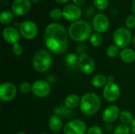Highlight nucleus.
<instances>
[{
  "instance_id": "1",
  "label": "nucleus",
  "mask_w": 135,
  "mask_h": 134,
  "mask_svg": "<svg viewBox=\"0 0 135 134\" xmlns=\"http://www.w3.org/2000/svg\"><path fill=\"white\" fill-rule=\"evenodd\" d=\"M69 34L59 23L49 24L44 31V39L47 48L55 54H63L69 48Z\"/></svg>"
},
{
  "instance_id": "2",
  "label": "nucleus",
  "mask_w": 135,
  "mask_h": 134,
  "mask_svg": "<svg viewBox=\"0 0 135 134\" xmlns=\"http://www.w3.org/2000/svg\"><path fill=\"white\" fill-rule=\"evenodd\" d=\"M68 34L72 40L76 42H84L88 39H90L93 35V27L88 21L78 20L70 25Z\"/></svg>"
},
{
  "instance_id": "3",
  "label": "nucleus",
  "mask_w": 135,
  "mask_h": 134,
  "mask_svg": "<svg viewBox=\"0 0 135 134\" xmlns=\"http://www.w3.org/2000/svg\"><path fill=\"white\" fill-rule=\"evenodd\" d=\"M100 98L94 92H87L81 97L80 111L85 115L92 116L97 114L100 109Z\"/></svg>"
},
{
  "instance_id": "4",
  "label": "nucleus",
  "mask_w": 135,
  "mask_h": 134,
  "mask_svg": "<svg viewBox=\"0 0 135 134\" xmlns=\"http://www.w3.org/2000/svg\"><path fill=\"white\" fill-rule=\"evenodd\" d=\"M52 63V57L51 53L44 49L37 51L32 58V66L39 73L47 71Z\"/></svg>"
},
{
  "instance_id": "5",
  "label": "nucleus",
  "mask_w": 135,
  "mask_h": 134,
  "mask_svg": "<svg viewBox=\"0 0 135 134\" xmlns=\"http://www.w3.org/2000/svg\"><path fill=\"white\" fill-rule=\"evenodd\" d=\"M113 40L117 47L124 49L132 42V34L127 28H119L114 32Z\"/></svg>"
},
{
  "instance_id": "6",
  "label": "nucleus",
  "mask_w": 135,
  "mask_h": 134,
  "mask_svg": "<svg viewBox=\"0 0 135 134\" xmlns=\"http://www.w3.org/2000/svg\"><path fill=\"white\" fill-rule=\"evenodd\" d=\"M87 131L85 122L81 119H72L67 122L63 127L65 134H86Z\"/></svg>"
},
{
  "instance_id": "7",
  "label": "nucleus",
  "mask_w": 135,
  "mask_h": 134,
  "mask_svg": "<svg viewBox=\"0 0 135 134\" xmlns=\"http://www.w3.org/2000/svg\"><path fill=\"white\" fill-rule=\"evenodd\" d=\"M121 94L119 86L115 81H108L103 89V96L104 100L109 103L116 101Z\"/></svg>"
},
{
  "instance_id": "8",
  "label": "nucleus",
  "mask_w": 135,
  "mask_h": 134,
  "mask_svg": "<svg viewBox=\"0 0 135 134\" xmlns=\"http://www.w3.org/2000/svg\"><path fill=\"white\" fill-rule=\"evenodd\" d=\"M21 36L27 39H33L38 35V27L32 21H25L19 25Z\"/></svg>"
},
{
  "instance_id": "9",
  "label": "nucleus",
  "mask_w": 135,
  "mask_h": 134,
  "mask_svg": "<svg viewBox=\"0 0 135 134\" xmlns=\"http://www.w3.org/2000/svg\"><path fill=\"white\" fill-rule=\"evenodd\" d=\"M78 69L85 74H92L96 69L95 61L89 54L86 53L79 54Z\"/></svg>"
},
{
  "instance_id": "10",
  "label": "nucleus",
  "mask_w": 135,
  "mask_h": 134,
  "mask_svg": "<svg viewBox=\"0 0 135 134\" xmlns=\"http://www.w3.org/2000/svg\"><path fill=\"white\" fill-rule=\"evenodd\" d=\"M51 91V85L47 81L37 80L32 85V92L38 98H45L48 96Z\"/></svg>"
},
{
  "instance_id": "11",
  "label": "nucleus",
  "mask_w": 135,
  "mask_h": 134,
  "mask_svg": "<svg viewBox=\"0 0 135 134\" xmlns=\"http://www.w3.org/2000/svg\"><path fill=\"white\" fill-rule=\"evenodd\" d=\"M92 26L93 29L101 34L107 32L110 26V21L108 17L104 13H98L95 15L93 18Z\"/></svg>"
},
{
  "instance_id": "12",
  "label": "nucleus",
  "mask_w": 135,
  "mask_h": 134,
  "mask_svg": "<svg viewBox=\"0 0 135 134\" xmlns=\"http://www.w3.org/2000/svg\"><path fill=\"white\" fill-rule=\"evenodd\" d=\"M17 95V88L11 82H4L0 85V100L3 102L13 100Z\"/></svg>"
},
{
  "instance_id": "13",
  "label": "nucleus",
  "mask_w": 135,
  "mask_h": 134,
  "mask_svg": "<svg viewBox=\"0 0 135 134\" xmlns=\"http://www.w3.org/2000/svg\"><path fill=\"white\" fill-rule=\"evenodd\" d=\"M81 9L79 6L74 4H69L63 7V17L69 21H77L81 17Z\"/></svg>"
},
{
  "instance_id": "14",
  "label": "nucleus",
  "mask_w": 135,
  "mask_h": 134,
  "mask_svg": "<svg viewBox=\"0 0 135 134\" xmlns=\"http://www.w3.org/2000/svg\"><path fill=\"white\" fill-rule=\"evenodd\" d=\"M31 9L29 0H14L11 5V10L14 15L24 16L27 14Z\"/></svg>"
},
{
  "instance_id": "15",
  "label": "nucleus",
  "mask_w": 135,
  "mask_h": 134,
  "mask_svg": "<svg viewBox=\"0 0 135 134\" xmlns=\"http://www.w3.org/2000/svg\"><path fill=\"white\" fill-rule=\"evenodd\" d=\"M120 112L118 106L110 105L104 110L102 113V119L107 124H112L119 117Z\"/></svg>"
},
{
  "instance_id": "16",
  "label": "nucleus",
  "mask_w": 135,
  "mask_h": 134,
  "mask_svg": "<svg viewBox=\"0 0 135 134\" xmlns=\"http://www.w3.org/2000/svg\"><path fill=\"white\" fill-rule=\"evenodd\" d=\"M2 37L5 41H6L9 43H18L20 37H21V33L20 32L15 28L14 27H6V28L3 29L2 32Z\"/></svg>"
},
{
  "instance_id": "17",
  "label": "nucleus",
  "mask_w": 135,
  "mask_h": 134,
  "mask_svg": "<svg viewBox=\"0 0 135 134\" xmlns=\"http://www.w3.org/2000/svg\"><path fill=\"white\" fill-rule=\"evenodd\" d=\"M48 126L51 131L59 132L64 127L63 123H62V119L56 115H52L49 118Z\"/></svg>"
},
{
  "instance_id": "18",
  "label": "nucleus",
  "mask_w": 135,
  "mask_h": 134,
  "mask_svg": "<svg viewBox=\"0 0 135 134\" xmlns=\"http://www.w3.org/2000/svg\"><path fill=\"white\" fill-rule=\"evenodd\" d=\"M81 98L78 94H70L68 95L64 101V105L70 110H74L78 106L80 105Z\"/></svg>"
},
{
  "instance_id": "19",
  "label": "nucleus",
  "mask_w": 135,
  "mask_h": 134,
  "mask_svg": "<svg viewBox=\"0 0 135 134\" xmlns=\"http://www.w3.org/2000/svg\"><path fill=\"white\" fill-rule=\"evenodd\" d=\"M121 60L127 64H131L135 61V51L131 48H124L119 53Z\"/></svg>"
},
{
  "instance_id": "20",
  "label": "nucleus",
  "mask_w": 135,
  "mask_h": 134,
  "mask_svg": "<svg viewBox=\"0 0 135 134\" xmlns=\"http://www.w3.org/2000/svg\"><path fill=\"white\" fill-rule=\"evenodd\" d=\"M54 115H58L62 119H70L74 116L72 110L68 109L65 105H61L54 109Z\"/></svg>"
},
{
  "instance_id": "21",
  "label": "nucleus",
  "mask_w": 135,
  "mask_h": 134,
  "mask_svg": "<svg viewBox=\"0 0 135 134\" xmlns=\"http://www.w3.org/2000/svg\"><path fill=\"white\" fill-rule=\"evenodd\" d=\"M78 58L79 55L76 53H69L65 57V63L68 68L74 69L78 67Z\"/></svg>"
},
{
  "instance_id": "22",
  "label": "nucleus",
  "mask_w": 135,
  "mask_h": 134,
  "mask_svg": "<svg viewBox=\"0 0 135 134\" xmlns=\"http://www.w3.org/2000/svg\"><path fill=\"white\" fill-rule=\"evenodd\" d=\"M107 83H108V77L104 74L95 75L91 80L92 85L94 88H97L104 87Z\"/></svg>"
},
{
  "instance_id": "23",
  "label": "nucleus",
  "mask_w": 135,
  "mask_h": 134,
  "mask_svg": "<svg viewBox=\"0 0 135 134\" xmlns=\"http://www.w3.org/2000/svg\"><path fill=\"white\" fill-rule=\"evenodd\" d=\"M120 122H122V124H125V125H131L132 123V122L134 121V116L132 115V113L129 111H122L119 114V117Z\"/></svg>"
},
{
  "instance_id": "24",
  "label": "nucleus",
  "mask_w": 135,
  "mask_h": 134,
  "mask_svg": "<svg viewBox=\"0 0 135 134\" xmlns=\"http://www.w3.org/2000/svg\"><path fill=\"white\" fill-rule=\"evenodd\" d=\"M13 13L10 10H5L2 11L0 14V21L3 24H10L13 20Z\"/></svg>"
},
{
  "instance_id": "25",
  "label": "nucleus",
  "mask_w": 135,
  "mask_h": 134,
  "mask_svg": "<svg viewBox=\"0 0 135 134\" xmlns=\"http://www.w3.org/2000/svg\"><path fill=\"white\" fill-rule=\"evenodd\" d=\"M119 47H117L115 44H112L108 47L106 49V54L110 58H115L118 55H119Z\"/></svg>"
},
{
  "instance_id": "26",
  "label": "nucleus",
  "mask_w": 135,
  "mask_h": 134,
  "mask_svg": "<svg viewBox=\"0 0 135 134\" xmlns=\"http://www.w3.org/2000/svg\"><path fill=\"white\" fill-rule=\"evenodd\" d=\"M131 130L130 126L125 124L118 125L113 131V134H131Z\"/></svg>"
},
{
  "instance_id": "27",
  "label": "nucleus",
  "mask_w": 135,
  "mask_h": 134,
  "mask_svg": "<svg viewBox=\"0 0 135 134\" xmlns=\"http://www.w3.org/2000/svg\"><path fill=\"white\" fill-rule=\"evenodd\" d=\"M89 41H90V43L93 47H100L103 43V37L101 34L98 32H95V33H93V35L91 36Z\"/></svg>"
},
{
  "instance_id": "28",
  "label": "nucleus",
  "mask_w": 135,
  "mask_h": 134,
  "mask_svg": "<svg viewBox=\"0 0 135 134\" xmlns=\"http://www.w3.org/2000/svg\"><path fill=\"white\" fill-rule=\"evenodd\" d=\"M49 16L52 20L55 21H59L62 18V17H63L62 14V10H61L59 8H54L52 9L50 13H49Z\"/></svg>"
},
{
  "instance_id": "29",
  "label": "nucleus",
  "mask_w": 135,
  "mask_h": 134,
  "mask_svg": "<svg viewBox=\"0 0 135 134\" xmlns=\"http://www.w3.org/2000/svg\"><path fill=\"white\" fill-rule=\"evenodd\" d=\"M93 4L97 9L104 10L109 6V1L108 0H93Z\"/></svg>"
},
{
  "instance_id": "30",
  "label": "nucleus",
  "mask_w": 135,
  "mask_h": 134,
  "mask_svg": "<svg viewBox=\"0 0 135 134\" xmlns=\"http://www.w3.org/2000/svg\"><path fill=\"white\" fill-rule=\"evenodd\" d=\"M19 89L22 93L27 94V93L32 92V85L28 81H24V82L21 83V85L19 86Z\"/></svg>"
},
{
  "instance_id": "31",
  "label": "nucleus",
  "mask_w": 135,
  "mask_h": 134,
  "mask_svg": "<svg viewBox=\"0 0 135 134\" xmlns=\"http://www.w3.org/2000/svg\"><path fill=\"white\" fill-rule=\"evenodd\" d=\"M125 24L128 29H133L135 28V15H130L125 21Z\"/></svg>"
},
{
  "instance_id": "32",
  "label": "nucleus",
  "mask_w": 135,
  "mask_h": 134,
  "mask_svg": "<svg viewBox=\"0 0 135 134\" xmlns=\"http://www.w3.org/2000/svg\"><path fill=\"white\" fill-rule=\"evenodd\" d=\"M12 51L16 56L21 55L22 53H23V47H22V45L21 43H16L13 44Z\"/></svg>"
},
{
  "instance_id": "33",
  "label": "nucleus",
  "mask_w": 135,
  "mask_h": 134,
  "mask_svg": "<svg viewBox=\"0 0 135 134\" xmlns=\"http://www.w3.org/2000/svg\"><path fill=\"white\" fill-rule=\"evenodd\" d=\"M86 134H104V131L98 126H92L88 129Z\"/></svg>"
},
{
  "instance_id": "34",
  "label": "nucleus",
  "mask_w": 135,
  "mask_h": 134,
  "mask_svg": "<svg viewBox=\"0 0 135 134\" xmlns=\"http://www.w3.org/2000/svg\"><path fill=\"white\" fill-rule=\"evenodd\" d=\"M85 51H86V46H85L84 43H79V44L76 47L77 54H84Z\"/></svg>"
},
{
  "instance_id": "35",
  "label": "nucleus",
  "mask_w": 135,
  "mask_h": 134,
  "mask_svg": "<svg viewBox=\"0 0 135 134\" xmlns=\"http://www.w3.org/2000/svg\"><path fill=\"white\" fill-rule=\"evenodd\" d=\"M94 12H95V9L93 7L90 6V7L87 8L86 10H85V16H86V17H90V16H92L94 13Z\"/></svg>"
},
{
  "instance_id": "36",
  "label": "nucleus",
  "mask_w": 135,
  "mask_h": 134,
  "mask_svg": "<svg viewBox=\"0 0 135 134\" xmlns=\"http://www.w3.org/2000/svg\"><path fill=\"white\" fill-rule=\"evenodd\" d=\"M85 1H86V0H73L74 5H76V6H83V5L85 3Z\"/></svg>"
},
{
  "instance_id": "37",
  "label": "nucleus",
  "mask_w": 135,
  "mask_h": 134,
  "mask_svg": "<svg viewBox=\"0 0 135 134\" xmlns=\"http://www.w3.org/2000/svg\"><path fill=\"white\" fill-rule=\"evenodd\" d=\"M130 127H131V132L133 133V134H135V118L134 119V121L132 122V123L130 125Z\"/></svg>"
},
{
  "instance_id": "38",
  "label": "nucleus",
  "mask_w": 135,
  "mask_h": 134,
  "mask_svg": "<svg viewBox=\"0 0 135 134\" xmlns=\"http://www.w3.org/2000/svg\"><path fill=\"white\" fill-rule=\"evenodd\" d=\"M115 129H113V126L112 124H108L107 126H106V130L108 132H112V131H114Z\"/></svg>"
},
{
  "instance_id": "39",
  "label": "nucleus",
  "mask_w": 135,
  "mask_h": 134,
  "mask_svg": "<svg viewBox=\"0 0 135 134\" xmlns=\"http://www.w3.org/2000/svg\"><path fill=\"white\" fill-rule=\"evenodd\" d=\"M131 8H132L133 14L135 15V0H134V1H133V2H132V6H131Z\"/></svg>"
},
{
  "instance_id": "40",
  "label": "nucleus",
  "mask_w": 135,
  "mask_h": 134,
  "mask_svg": "<svg viewBox=\"0 0 135 134\" xmlns=\"http://www.w3.org/2000/svg\"><path fill=\"white\" fill-rule=\"evenodd\" d=\"M108 81H115V77L113 76H108Z\"/></svg>"
},
{
  "instance_id": "41",
  "label": "nucleus",
  "mask_w": 135,
  "mask_h": 134,
  "mask_svg": "<svg viewBox=\"0 0 135 134\" xmlns=\"http://www.w3.org/2000/svg\"><path fill=\"white\" fill-rule=\"evenodd\" d=\"M55 2H59V3H66V2H67L69 0H55Z\"/></svg>"
},
{
  "instance_id": "42",
  "label": "nucleus",
  "mask_w": 135,
  "mask_h": 134,
  "mask_svg": "<svg viewBox=\"0 0 135 134\" xmlns=\"http://www.w3.org/2000/svg\"><path fill=\"white\" fill-rule=\"evenodd\" d=\"M133 45H134V47L135 48V35L134 36V38H133Z\"/></svg>"
},
{
  "instance_id": "43",
  "label": "nucleus",
  "mask_w": 135,
  "mask_h": 134,
  "mask_svg": "<svg viewBox=\"0 0 135 134\" xmlns=\"http://www.w3.org/2000/svg\"><path fill=\"white\" fill-rule=\"evenodd\" d=\"M29 1H32V2H40V0H29Z\"/></svg>"
},
{
  "instance_id": "44",
  "label": "nucleus",
  "mask_w": 135,
  "mask_h": 134,
  "mask_svg": "<svg viewBox=\"0 0 135 134\" xmlns=\"http://www.w3.org/2000/svg\"><path fill=\"white\" fill-rule=\"evenodd\" d=\"M16 134H27V133H25V132H18L17 133H16Z\"/></svg>"
},
{
  "instance_id": "45",
  "label": "nucleus",
  "mask_w": 135,
  "mask_h": 134,
  "mask_svg": "<svg viewBox=\"0 0 135 134\" xmlns=\"http://www.w3.org/2000/svg\"><path fill=\"white\" fill-rule=\"evenodd\" d=\"M40 134H47V133H40Z\"/></svg>"
}]
</instances>
